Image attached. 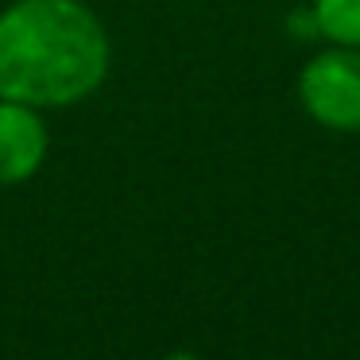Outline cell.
<instances>
[{"mask_svg": "<svg viewBox=\"0 0 360 360\" xmlns=\"http://www.w3.org/2000/svg\"><path fill=\"white\" fill-rule=\"evenodd\" d=\"M298 101L333 132H360V47H329L298 78Z\"/></svg>", "mask_w": 360, "mask_h": 360, "instance_id": "2", "label": "cell"}, {"mask_svg": "<svg viewBox=\"0 0 360 360\" xmlns=\"http://www.w3.org/2000/svg\"><path fill=\"white\" fill-rule=\"evenodd\" d=\"M47 159V128L39 109L0 97V186L32 179Z\"/></svg>", "mask_w": 360, "mask_h": 360, "instance_id": "3", "label": "cell"}, {"mask_svg": "<svg viewBox=\"0 0 360 360\" xmlns=\"http://www.w3.org/2000/svg\"><path fill=\"white\" fill-rule=\"evenodd\" d=\"M167 360H198V356H194V352H171Z\"/></svg>", "mask_w": 360, "mask_h": 360, "instance_id": "5", "label": "cell"}, {"mask_svg": "<svg viewBox=\"0 0 360 360\" xmlns=\"http://www.w3.org/2000/svg\"><path fill=\"white\" fill-rule=\"evenodd\" d=\"M109 74V35L82 0H16L0 16V97L58 109Z\"/></svg>", "mask_w": 360, "mask_h": 360, "instance_id": "1", "label": "cell"}, {"mask_svg": "<svg viewBox=\"0 0 360 360\" xmlns=\"http://www.w3.org/2000/svg\"><path fill=\"white\" fill-rule=\"evenodd\" d=\"M314 27L341 47H360V0H314Z\"/></svg>", "mask_w": 360, "mask_h": 360, "instance_id": "4", "label": "cell"}]
</instances>
